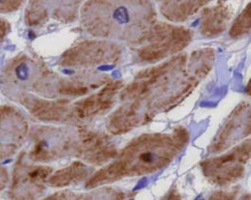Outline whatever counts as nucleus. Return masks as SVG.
I'll return each mask as SVG.
<instances>
[{
	"mask_svg": "<svg viewBox=\"0 0 251 200\" xmlns=\"http://www.w3.org/2000/svg\"><path fill=\"white\" fill-rule=\"evenodd\" d=\"M51 173L49 168L27 167L14 179L13 197L15 200H35L44 189V184Z\"/></svg>",
	"mask_w": 251,
	"mask_h": 200,
	"instance_id": "obj_1",
	"label": "nucleus"
},
{
	"mask_svg": "<svg viewBox=\"0 0 251 200\" xmlns=\"http://www.w3.org/2000/svg\"><path fill=\"white\" fill-rule=\"evenodd\" d=\"M138 159L143 163L151 164L156 159V156L151 152H143L138 156Z\"/></svg>",
	"mask_w": 251,
	"mask_h": 200,
	"instance_id": "obj_6",
	"label": "nucleus"
},
{
	"mask_svg": "<svg viewBox=\"0 0 251 200\" xmlns=\"http://www.w3.org/2000/svg\"><path fill=\"white\" fill-rule=\"evenodd\" d=\"M63 72L64 73V74H68V75L73 74V73H75V72H74V71L69 70H64L63 71Z\"/></svg>",
	"mask_w": 251,
	"mask_h": 200,
	"instance_id": "obj_9",
	"label": "nucleus"
},
{
	"mask_svg": "<svg viewBox=\"0 0 251 200\" xmlns=\"http://www.w3.org/2000/svg\"><path fill=\"white\" fill-rule=\"evenodd\" d=\"M17 78L21 81H26L29 76V68L25 63L21 64L16 68Z\"/></svg>",
	"mask_w": 251,
	"mask_h": 200,
	"instance_id": "obj_5",
	"label": "nucleus"
},
{
	"mask_svg": "<svg viewBox=\"0 0 251 200\" xmlns=\"http://www.w3.org/2000/svg\"><path fill=\"white\" fill-rule=\"evenodd\" d=\"M91 199L92 198L89 199L86 195L83 198L82 196H76L75 194L63 192V193L53 195L51 197L44 200H91Z\"/></svg>",
	"mask_w": 251,
	"mask_h": 200,
	"instance_id": "obj_3",
	"label": "nucleus"
},
{
	"mask_svg": "<svg viewBox=\"0 0 251 200\" xmlns=\"http://www.w3.org/2000/svg\"><path fill=\"white\" fill-rule=\"evenodd\" d=\"M113 17L119 23H127L129 21L127 9L123 7L117 8L113 13Z\"/></svg>",
	"mask_w": 251,
	"mask_h": 200,
	"instance_id": "obj_4",
	"label": "nucleus"
},
{
	"mask_svg": "<svg viewBox=\"0 0 251 200\" xmlns=\"http://www.w3.org/2000/svg\"><path fill=\"white\" fill-rule=\"evenodd\" d=\"M86 174V169L85 166L81 164L71 166L57 172L51 178L50 183L57 187H63L73 181L74 179L77 180V177H82Z\"/></svg>",
	"mask_w": 251,
	"mask_h": 200,
	"instance_id": "obj_2",
	"label": "nucleus"
},
{
	"mask_svg": "<svg viewBox=\"0 0 251 200\" xmlns=\"http://www.w3.org/2000/svg\"><path fill=\"white\" fill-rule=\"evenodd\" d=\"M113 68V67L109 66V65H105V66L103 65V66L99 67V70H100L101 71H109Z\"/></svg>",
	"mask_w": 251,
	"mask_h": 200,
	"instance_id": "obj_7",
	"label": "nucleus"
},
{
	"mask_svg": "<svg viewBox=\"0 0 251 200\" xmlns=\"http://www.w3.org/2000/svg\"><path fill=\"white\" fill-rule=\"evenodd\" d=\"M248 91H249V92H250L251 94V80L250 81V85H249Z\"/></svg>",
	"mask_w": 251,
	"mask_h": 200,
	"instance_id": "obj_10",
	"label": "nucleus"
},
{
	"mask_svg": "<svg viewBox=\"0 0 251 200\" xmlns=\"http://www.w3.org/2000/svg\"><path fill=\"white\" fill-rule=\"evenodd\" d=\"M28 37L29 39H31V40H33V39L35 38V34H34L33 31H30L28 33Z\"/></svg>",
	"mask_w": 251,
	"mask_h": 200,
	"instance_id": "obj_8",
	"label": "nucleus"
}]
</instances>
